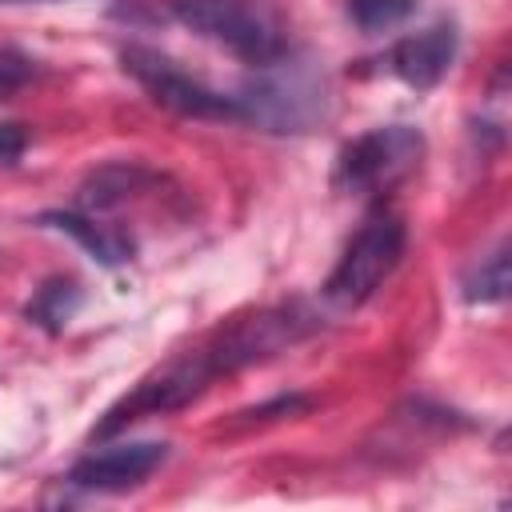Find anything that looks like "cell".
<instances>
[{
	"instance_id": "6",
	"label": "cell",
	"mask_w": 512,
	"mask_h": 512,
	"mask_svg": "<svg viewBox=\"0 0 512 512\" xmlns=\"http://www.w3.org/2000/svg\"><path fill=\"white\" fill-rule=\"evenodd\" d=\"M120 64L124 72L168 112L176 116H192V120H240L236 96H224L216 88H208L204 80L188 76L172 56L148 48V44H124L120 48Z\"/></svg>"
},
{
	"instance_id": "12",
	"label": "cell",
	"mask_w": 512,
	"mask_h": 512,
	"mask_svg": "<svg viewBox=\"0 0 512 512\" xmlns=\"http://www.w3.org/2000/svg\"><path fill=\"white\" fill-rule=\"evenodd\" d=\"M460 296L468 304H500L508 296V244H496L480 264H472L460 280Z\"/></svg>"
},
{
	"instance_id": "2",
	"label": "cell",
	"mask_w": 512,
	"mask_h": 512,
	"mask_svg": "<svg viewBox=\"0 0 512 512\" xmlns=\"http://www.w3.org/2000/svg\"><path fill=\"white\" fill-rule=\"evenodd\" d=\"M408 248V224L392 208H372L356 236L348 240L344 256L336 260L332 276L324 280V300L340 312L360 308L404 260Z\"/></svg>"
},
{
	"instance_id": "9",
	"label": "cell",
	"mask_w": 512,
	"mask_h": 512,
	"mask_svg": "<svg viewBox=\"0 0 512 512\" xmlns=\"http://www.w3.org/2000/svg\"><path fill=\"white\" fill-rule=\"evenodd\" d=\"M40 224L52 232L72 236L96 264L104 268H120L136 256V240L112 224H100L92 212H40Z\"/></svg>"
},
{
	"instance_id": "4",
	"label": "cell",
	"mask_w": 512,
	"mask_h": 512,
	"mask_svg": "<svg viewBox=\"0 0 512 512\" xmlns=\"http://www.w3.org/2000/svg\"><path fill=\"white\" fill-rule=\"evenodd\" d=\"M168 12L200 40H212L256 68L284 56V32L260 0H168Z\"/></svg>"
},
{
	"instance_id": "15",
	"label": "cell",
	"mask_w": 512,
	"mask_h": 512,
	"mask_svg": "<svg viewBox=\"0 0 512 512\" xmlns=\"http://www.w3.org/2000/svg\"><path fill=\"white\" fill-rule=\"evenodd\" d=\"M28 148V128L16 124V120H4L0 124V164H16Z\"/></svg>"
},
{
	"instance_id": "1",
	"label": "cell",
	"mask_w": 512,
	"mask_h": 512,
	"mask_svg": "<svg viewBox=\"0 0 512 512\" xmlns=\"http://www.w3.org/2000/svg\"><path fill=\"white\" fill-rule=\"evenodd\" d=\"M236 108L264 132H312L328 116V84L316 68L276 56L236 92Z\"/></svg>"
},
{
	"instance_id": "3",
	"label": "cell",
	"mask_w": 512,
	"mask_h": 512,
	"mask_svg": "<svg viewBox=\"0 0 512 512\" xmlns=\"http://www.w3.org/2000/svg\"><path fill=\"white\" fill-rule=\"evenodd\" d=\"M216 376H220V364H216V352H212L208 340L188 348V352H180V356H172L168 364L148 372L128 396H120L104 412V420L92 428V440H112L116 432H124L136 420L164 416V412H176V408L192 404Z\"/></svg>"
},
{
	"instance_id": "8",
	"label": "cell",
	"mask_w": 512,
	"mask_h": 512,
	"mask_svg": "<svg viewBox=\"0 0 512 512\" xmlns=\"http://www.w3.org/2000/svg\"><path fill=\"white\" fill-rule=\"evenodd\" d=\"M452 60H456V24L452 20H436L412 36H404L388 56L392 72L416 92L436 88L448 76Z\"/></svg>"
},
{
	"instance_id": "11",
	"label": "cell",
	"mask_w": 512,
	"mask_h": 512,
	"mask_svg": "<svg viewBox=\"0 0 512 512\" xmlns=\"http://www.w3.org/2000/svg\"><path fill=\"white\" fill-rule=\"evenodd\" d=\"M80 300H84V292H80V284H76V280L52 276V280H48V284H40V288H36V296L24 304V320L56 336V332H64V324L76 316Z\"/></svg>"
},
{
	"instance_id": "5",
	"label": "cell",
	"mask_w": 512,
	"mask_h": 512,
	"mask_svg": "<svg viewBox=\"0 0 512 512\" xmlns=\"http://www.w3.org/2000/svg\"><path fill=\"white\" fill-rule=\"evenodd\" d=\"M420 160H424L420 128H412V124L368 128L364 136H356L340 148L332 184H336V192H356V196L388 192L404 176H412L420 168Z\"/></svg>"
},
{
	"instance_id": "13",
	"label": "cell",
	"mask_w": 512,
	"mask_h": 512,
	"mask_svg": "<svg viewBox=\"0 0 512 512\" xmlns=\"http://www.w3.org/2000/svg\"><path fill=\"white\" fill-rule=\"evenodd\" d=\"M344 12L364 36H376V32H388V28L404 24L408 16H416V0H348Z\"/></svg>"
},
{
	"instance_id": "16",
	"label": "cell",
	"mask_w": 512,
	"mask_h": 512,
	"mask_svg": "<svg viewBox=\"0 0 512 512\" xmlns=\"http://www.w3.org/2000/svg\"><path fill=\"white\" fill-rule=\"evenodd\" d=\"M4 4H56V0H4Z\"/></svg>"
},
{
	"instance_id": "10",
	"label": "cell",
	"mask_w": 512,
	"mask_h": 512,
	"mask_svg": "<svg viewBox=\"0 0 512 512\" xmlns=\"http://www.w3.org/2000/svg\"><path fill=\"white\" fill-rule=\"evenodd\" d=\"M148 184H156V172H148L140 164H104V168L88 172V180L80 184V204H84V212H108V208H120L128 196H136Z\"/></svg>"
},
{
	"instance_id": "14",
	"label": "cell",
	"mask_w": 512,
	"mask_h": 512,
	"mask_svg": "<svg viewBox=\"0 0 512 512\" xmlns=\"http://www.w3.org/2000/svg\"><path fill=\"white\" fill-rule=\"evenodd\" d=\"M32 60L16 48H0V100H8L12 92H20L32 80Z\"/></svg>"
},
{
	"instance_id": "7",
	"label": "cell",
	"mask_w": 512,
	"mask_h": 512,
	"mask_svg": "<svg viewBox=\"0 0 512 512\" xmlns=\"http://www.w3.org/2000/svg\"><path fill=\"white\" fill-rule=\"evenodd\" d=\"M168 460L164 440H128V444H108L100 452L80 456L68 468V484L80 492H128L144 484L160 464Z\"/></svg>"
}]
</instances>
